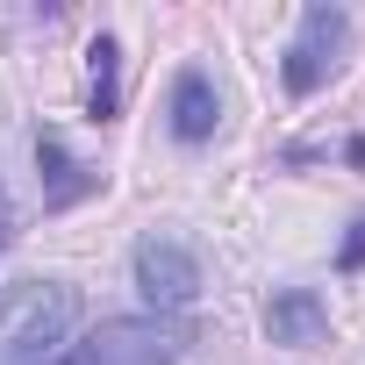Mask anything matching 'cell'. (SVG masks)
Segmentation results:
<instances>
[{
    "label": "cell",
    "mask_w": 365,
    "mask_h": 365,
    "mask_svg": "<svg viewBox=\"0 0 365 365\" xmlns=\"http://www.w3.org/2000/svg\"><path fill=\"white\" fill-rule=\"evenodd\" d=\"M344 43H351V15H344V8H329V0L301 8V29H294V43H287V58H279L287 93H294V101L322 93L329 72H336V58H344Z\"/></svg>",
    "instance_id": "obj_3"
},
{
    "label": "cell",
    "mask_w": 365,
    "mask_h": 365,
    "mask_svg": "<svg viewBox=\"0 0 365 365\" xmlns=\"http://www.w3.org/2000/svg\"><path fill=\"white\" fill-rule=\"evenodd\" d=\"M172 136L179 143H208L215 136V122H222V93H215V79L201 72V65H187V72H179L172 79Z\"/></svg>",
    "instance_id": "obj_6"
},
{
    "label": "cell",
    "mask_w": 365,
    "mask_h": 365,
    "mask_svg": "<svg viewBox=\"0 0 365 365\" xmlns=\"http://www.w3.org/2000/svg\"><path fill=\"white\" fill-rule=\"evenodd\" d=\"M265 336L287 344V351H315V344L329 336V308H322V294H315V287H279V294L265 301Z\"/></svg>",
    "instance_id": "obj_5"
},
{
    "label": "cell",
    "mask_w": 365,
    "mask_h": 365,
    "mask_svg": "<svg viewBox=\"0 0 365 365\" xmlns=\"http://www.w3.org/2000/svg\"><path fill=\"white\" fill-rule=\"evenodd\" d=\"M336 272H365V215L351 222V237H344V251H336Z\"/></svg>",
    "instance_id": "obj_9"
},
{
    "label": "cell",
    "mask_w": 365,
    "mask_h": 365,
    "mask_svg": "<svg viewBox=\"0 0 365 365\" xmlns=\"http://www.w3.org/2000/svg\"><path fill=\"white\" fill-rule=\"evenodd\" d=\"M79 329V294L65 279H15L0 287V365H43Z\"/></svg>",
    "instance_id": "obj_1"
},
{
    "label": "cell",
    "mask_w": 365,
    "mask_h": 365,
    "mask_svg": "<svg viewBox=\"0 0 365 365\" xmlns=\"http://www.w3.org/2000/svg\"><path fill=\"white\" fill-rule=\"evenodd\" d=\"M86 58H93V122H108L115 115V58L122 51H115V36H93Z\"/></svg>",
    "instance_id": "obj_8"
},
{
    "label": "cell",
    "mask_w": 365,
    "mask_h": 365,
    "mask_svg": "<svg viewBox=\"0 0 365 365\" xmlns=\"http://www.w3.org/2000/svg\"><path fill=\"white\" fill-rule=\"evenodd\" d=\"M0 230H8V194H0Z\"/></svg>",
    "instance_id": "obj_10"
},
{
    "label": "cell",
    "mask_w": 365,
    "mask_h": 365,
    "mask_svg": "<svg viewBox=\"0 0 365 365\" xmlns=\"http://www.w3.org/2000/svg\"><path fill=\"white\" fill-rule=\"evenodd\" d=\"M187 358V329H172L158 315H115L72 344L65 365H179Z\"/></svg>",
    "instance_id": "obj_2"
},
{
    "label": "cell",
    "mask_w": 365,
    "mask_h": 365,
    "mask_svg": "<svg viewBox=\"0 0 365 365\" xmlns=\"http://www.w3.org/2000/svg\"><path fill=\"white\" fill-rule=\"evenodd\" d=\"M136 294L143 301H158V308H187L194 294H201V258L179 244V237H143L136 244Z\"/></svg>",
    "instance_id": "obj_4"
},
{
    "label": "cell",
    "mask_w": 365,
    "mask_h": 365,
    "mask_svg": "<svg viewBox=\"0 0 365 365\" xmlns=\"http://www.w3.org/2000/svg\"><path fill=\"white\" fill-rule=\"evenodd\" d=\"M36 165H43V208H72V201H86V194L101 187V172H86V165L65 150L58 129H36Z\"/></svg>",
    "instance_id": "obj_7"
}]
</instances>
